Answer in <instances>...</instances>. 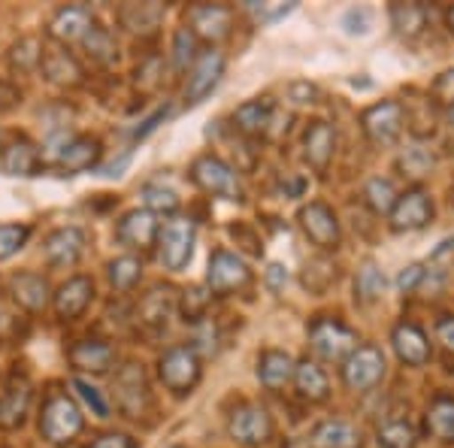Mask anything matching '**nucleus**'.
I'll return each instance as SVG.
<instances>
[{"instance_id":"1","label":"nucleus","mask_w":454,"mask_h":448,"mask_svg":"<svg viewBox=\"0 0 454 448\" xmlns=\"http://www.w3.org/2000/svg\"><path fill=\"white\" fill-rule=\"evenodd\" d=\"M85 430V415L79 409V403L70 394L55 391L43 403L40 415V436L55 448H67L79 433Z\"/></svg>"},{"instance_id":"2","label":"nucleus","mask_w":454,"mask_h":448,"mask_svg":"<svg viewBox=\"0 0 454 448\" xmlns=\"http://www.w3.org/2000/svg\"><path fill=\"white\" fill-rule=\"evenodd\" d=\"M158 376L167 391H173L176 397L192 394L203 376L200 351L194 345H173V349H167L158 361Z\"/></svg>"},{"instance_id":"3","label":"nucleus","mask_w":454,"mask_h":448,"mask_svg":"<svg viewBox=\"0 0 454 448\" xmlns=\"http://www.w3.org/2000/svg\"><path fill=\"white\" fill-rule=\"evenodd\" d=\"M192 182L200 191H207V194L222 197V200H233V203L246 200V191H243V182H239V173L218 155L194 158Z\"/></svg>"},{"instance_id":"4","label":"nucleus","mask_w":454,"mask_h":448,"mask_svg":"<svg viewBox=\"0 0 454 448\" xmlns=\"http://www.w3.org/2000/svg\"><path fill=\"white\" fill-rule=\"evenodd\" d=\"M49 149H52V155L46 158V164L55 167L61 176H76V173L91 170V167H98L100 155H104L100 139L88 137V134L61 137V139H55Z\"/></svg>"},{"instance_id":"5","label":"nucleus","mask_w":454,"mask_h":448,"mask_svg":"<svg viewBox=\"0 0 454 448\" xmlns=\"http://www.w3.org/2000/svg\"><path fill=\"white\" fill-rule=\"evenodd\" d=\"M309 349L315 351L318 361L327 364H346L348 355L357 349V336L336 318H315L309 325Z\"/></svg>"},{"instance_id":"6","label":"nucleus","mask_w":454,"mask_h":448,"mask_svg":"<svg viewBox=\"0 0 454 448\" xmlns=\"http://www.w3.org/2000/svg\"><path fill=\"white\" fill-rule=\"evenodd\" d=\"M194 242H197V231L192 218L173 216L167 218L164 227L158 233V252H160V263L173 273L185 270L194 258Z\"/></svg>"},{"instance_id":"7","label":"nucleus","mask_w":454,"mask_h":448,"mask_svg":"<svg viewBox=\"0 0 454 448\" xmlns=\"http://www.w3.org/2000/svg\"><path fill=\"white\" fill-rule=\"evenodd\" d=\"M113 400L115 406L121 409L124 418H140L152 403V391H149V379H145L143 364L128 361L115 373L113 379Z\"/></svg>"},{"instance_id":"8","label":"nucleus","mask_w":454,"mask_h":448,"mask_svg":"<svg viewBox=\"0 0 454 448\" xmlns=\"http://www.w3.org/2000/svg\"><path fill=\"white\" fill-rule=\"evenodd\" d=\"M382 379H385V355L376 345H357L348 355V361L342 364V381L355 394L372 391Z\"/></svg>"},{"instance_id":"9","label":"nucleus","mask_w":454,"mask_h":448,"mask_svg":"<svg viewBox=\"0 0 454 448\" xmlns=\"http://www.w3.org/2000/svg\"><path fill=\"white\" fill-rule=\"evenodd\" d=\"M227 433H231L239 445L258 448L273 439V415H270L267 406H261V403H239L231 413Z\"/></svg>"},{"instance_id":"10","label":"nucleus","mask_w":454,"mask_h":448,"mask_svg":"<svg viewBox=\"0 0 454 448\" xmlns=\"http://www.w3.org/2000/svg\"><path fill=\"white\" fill-rule=\"evenodd\" d=\"M252 282V270L248 263L239 258V255L227 252V248H218L209 258V270H207V288L215 297H227V294H237L248 288Z\"/></svg>"},{"instance_id":"11","label":"nucleus","mask_w":454,"mask_h":448,"mask_svg":"<svg viewBox=\"0 0 454 448\" xmlns=\"http://www.w3.org/2000/svg\"><path fill=\"white\" fill-rule=\"evenodd\" d=\"M403 122H406V109L397 100H382V104H372L364 109L361 124L364 134L370 137V143L376 145H394L403 134Z\"/></svg>"},{"instance_id":"12","label":"nucleus","mask_w":454,"mask_h":448,"mask_svg":"<svg viewBox=\"0 0 454 448\" xmlns=\"http://www.w3.org/2000/svg\"><path fill=\"white\" fill-rule=\"evenodd\" d=\"M297 224L300 231L306 233V240L312 246H318L321 252H333L340 246V222H336L333 209L321 200L306 203L303 209L297 212Z\"/></svg>"},{"instance_id":"13","label":"nucleus","mask_w":454,"mask_h":448,"mask_svg":"<svg viewBox=\"0 0 454 448\" xmlns=\"http://www.w3.org/2000/svg\"><path fill=\"white\" fill-rule=\"evenodd\" d=\"M224 76V55L218 49H207V52L197 55L194 67L188 70V83H185V104L197 106L209 98L218 88Z\"/></svg>"},{"instance_id":"14","label":"nucleus","mask_w":454,"mask_h":448,"mask_svg":"<svg viewBox=\"0 0 454 448\" xmlns=\"http://www.w3.org/2000/svg\"><path fill=\"white\" fill-rule=\"evenodd\" d=\"M188 28L197 40H207L209 46L224 43L233 31V10L224 4H200L188 10Z\"/></svg>"},{"instance_id":"15","label":"nucleus","mask_w":454,"mask_h":448,"mask_svg":"<svg viewBox=\"0 0 454 448\" xmlns=\"http://www.w3.org/2000/svg\"><path fill=\"white\" fill-rule=\"evenodd\" d=\"M434 222V200L424 188H409L406 194L397 197L391 209V227L397 233H409V231H421Z\"/></svg>"},{"instance_id":"16","label":"nucleus","mask_w":454,"mask_h":448,"mask_svg":"<svg viewBox=\"0 0 454 448\" xmlns=\"http://www.w3.org/2000/svg\"><path fill=\"white\" fill-rule=\"evenodd\" d=\"M85 246H88V237L82 227H58L46 237L43 242V258H46L49 267L55 270H67V267H76L79 258L85 255Z\"/></svg>"},{"instance_id":"17","label":"nucleus","mask_w":454,"mask_h":448,"mask_svg":"<svg viewBox=\"0 0 454 448\" xmlns=\"http://www.w3.org/2000/svg\"><path fill=\"white\" fill-rule=\"evenodd\" d=\"M46 167V161H43V152L40 145L31 143L25 134H10L4 143V149H0V173L6 176H36Z\"/></svg>"},{"instance_id":"18","label":"nucleus","mask_w":454,"mask_h":448,"mask_svg":"<svg viewBox=\"0 0 454 448\" xmlns=\"http://www.w3.org/2000/svg\"><path fill=\"white\" fill-rule=\"evenodd\" d=\"M158 233H160V224H158V216L149 209H130L121 216V222L115 224V240L121 246L134 248V252H145L158 242Z\"/></svg>"},{"instance_id":"19","label":"nucleus","mask_w":454,"mask_h":448,"mask_svg":"<svg viewBox=\"0 0 454 448\" xmlns=\"http://www.w3.org/2000/svg\"><path fill=\"white\" fill-rule=\"evenodd\" d=\"M91 28H94V16L88 6H61L49 19L46 34L52 36L58 46H73V43H82Z\"/></svg>"},{"instance_id":"20","label":"nucleus","mask_w":454,"mask_h":448,"mask_svg":"<svg viewBox=\"0 0 454 448\" xmlns=\"http://www.w3.org/2000/svg\"><path fill=\"white\" fill-rule=\"evenodd\" d=\"M40 70H43V76L58 88H76V85H82V79H85V70H82V64L76 61V55H73L67 46H58V43L43 49Z\"/></svg>"},{"instance_id":"21","label":"nucleus","mask_w":454,"mask_h":448,"mask_svg":"<svg viewBox=\"0 0 454 448\" xmlns=\"http://www.w3.org/2000/svg\"><path fill=\"white\" fill-rule=\"evenodd\" d=\"M67 361L76 373L104 376L115 366V349L104 340H79L67 349Z\"/></svg>"},{"instance_id":"22","label":"nucleus","mask_w":454,"mask_h":448,"mask_svg":"<svg viewBox=\"0 0 454 448\" xmlns=\"http://www.w3.org/2000/svg\"><path fill=\"white\" fill-rule=\"evenodd\" d=\"M10 294L25 312H43L55 297L49 288V279L43 273H31V270L10 276Z\"/></svg>"},{"instance_id":"23","label":"nucleus","mask_w":454,"mask_h":448,"mask_svg":"<svg viewBox=\"0 0 454 448\" xmlns=\"http://www.w3.org/2000/svg\"><path fill=\"white\" fill-rule=\"evenodd\" d=\"M94 300V282L88 276H73L52 297V310L58 315V321H76Z\"/></svg>"},{"instance_id":"24","label":"nucleus","mask_w":454,"mask_h":448,"mask_svg":"<svg viewBox=\"0 0 454 448\" xmlns=\"http://www.w3.org/2000/svg\"><path fill=\"white\" fill-rule=\"evenodd\" d=\"M31 381L25 376H12L6 388L0 391V428L16 430L25 424L27 413H31Z\"/></svg>"},{"instance_id":"25","label":"nucleus","mask_w":454,"mask_h":448,"mask_svg":"<svg viewBox=\"0 0 454 448\" xmlns=\"http://www.w3.org/2000/svg\"><path fill=\"white\" fill-rule=\"evenodd\" d=\"M336 149V134L327 122H312L303 134V158L315 173H327Z\"/></svg>"},{"instance_id":"26","label":"nucleus","mask_w":454,"mask_h":448,"mask_svg":"<svg viewBox=\"0 0 454 448\" xmlns=\"http://www.w3.org/2000/svg\"><path fill=\"white\" fill-rule=\"evenodd\" d=\"M391 342H394V351L403 364L409 366H424L430 361V342L424 336V330L412 321H403V325L394 327L391 334Z\"/></svg>"},{"instance_id":"27","label":"nucleus","mask_w":454,"mask_h":448,"mask_svg":"<svg viewBox=\"0 0 454 448\" xmlns=\"http://www.w3.org/2000/svg\"><path fill=\"white\" fill-rule=\"evenodd\" d=\"M364 436L355 424L342 421V418H331V421H321L312 430V436L306 439V448H361Z\"/></svg>"},{"instance_id":"28","label":"nucleus","mask_w":454,"mask_h":448,"mask_svg":"<svg viewBox=\"0 0 454 448\" xmlns=\"http://www.w3.org/2000/svg\"><path fill=\"white\" fill-rule=\"evenodd\" d=\"M297 361L282 349H267L258 358V379L267 391H282L288 381H294Z\"/></svg>"},{"instance_id":"29","label":"nucleus","mask_w":454,"mask_h":448,"mask_svg":"<svg viewBox=\"0 0 454 448\" xmlns=\"http://www.w3.org/2000/svg\"><path fill=\"white\" fill-rule=\"evenodd\" d=\"M164 16H167L164 4H124L119 10V25L128 28L137 36H152L158 34Z\"/></svg>"},{"instance_id":"30","label":"nucleus","mask_w":454,"mask_h":448,"mask_svg":"<svg viewBox=\"0 0 454 448\" xmlns=\"http://www.w3.org/2000/svg\"><path fill=\"white\" fill-rule=\"evenodd\" d=\"M273 115H276V109L270 100H261V98L246 100V104L237 106V113H233V128L243 137H263L273 128Z\"/></svg>"},{"instance_id":"31","label":"nucleus","mask_w":454,"mask_h":448,"mask_svg":"<svg viewBox=\"0 0 454 448\" xmlns=\"http://www.w3.org/2000/svg\"><path fill=\"white\" fill-rule=\"evenodd\" d=\"M176 306H179V294L170 285H155L140 300V321L152 327H164L170 321V315L176 312Z\"/></svg>"},{"instance_id":"32","label":"nucleus","mask_w":454,"mask_h":448,"mask_svg":"<svg viewBox=\"0 0 454 448\" xmlns=\"http://www.w3.org/2000/svg\"><path fill=\"white\" fill-rule=\"evenodd\" d=\"M294 388H297V394L303 397V400H309V403H325L327 397H331V381H327L325 370H321L315 361H309V358L297 364Z\"/></svg>"},{"instance_id":"33","label":"nucleus","mask_w":454,"mask_h":448,"mask_svg":"<svg viewBox=\"0 0 454 448\" xmlns=\"http://www.w3.org/2000/svg\"><path fill=\"white\" fill-rule=\"evenodd\" d=\"M424 428L439 443H454V397L439 394L430 400L427 415H424Z\"/></svg>"},{"instance_id":"34","label":"nucleus","mask_w":454,"mask_h":448,"mask_svg":"<svg viewBox=\"0 0 454 448\" xmlns=\"http://www.w3.org/2000/svg\"><path fill=\"white\" fill-rule=\"evenodd\" d=\"M79 46L85 49V55L91 58L94 64H100V67H113L115 61H119V46H115V36L106 31V28L94 25L91 31L85 34V40L79 43Z\"/></svg>"},{"instance_id":"35","label":"nucleus","mask_w":454,"mask_h":448,"mask_svg":"<svg viewBox=\"0 0 454 448\" xmlns=\"http://www.w3.org/2000/svg\"><path fill=\"white\" fill-rule=\"evenodd\" d=\"M376 439L382 448H415L419 445V430L412 428L409 418H387L385 424H379Z\"/></svg>"},{"instance_id":"36","label":"nucleus","mask_w":454,"mask_h":448,"mask_svg":"<svg viewBox=\"0 0 454 448\" xmlns=\"http://www.w3.org/2000/svg\"><path fill=\"white\" fill-rule=\"evenodd\" d=\"M106 279L115 291H134L143 279V261L134 258V255H121V258L109 261Z\"/></svg>"},{"instance_id":"37","label":"nucleus","mask_w":454,"mask_h":448,"mask_svg":"<svg viewBox=\"0 0 454 448\" xmlns=\"http://www.w3.org/2000/svg\"><path fill=\"white\" fill-rule=\"evenodd\" d=\"M391 25L400 36L415 40V36H421L424 25H427V12H424V6H419V4H394Z\"/></svg>"},{"instance_id":"38","label":"nucleus","mask_w":454,"mask_h":448,"mask_svg":"<svg viewBox=\"0 0 454 448\" xmlns=\"http://www.w3.org/2000/svg\"><path fill=\"white\" fill-rule=\"evenodd\" d=\"M385 285L387 282H385V273L379 270V263L364 261L355 276V297L361 300V303H376V300L385 294Z\"/></svg>"},{"instance_id":"39","label":"nucleus","mask_w":454,"mask_h":448,"mask_svg":"<svg viewBox=\"0 0 454 448\" xmlns=\"http://www.w3.org/2000/svg\"><path fill=\"white\" fill-rule=\"evenodd\" d=\"M43 49H46V46H43L36 36H25V40H19L16 46L10 49V67H12V73H34V70H40Z\"/></svg>"},{"instance_id":"40","label":"nucleus","mask_w":454,"mask_h":448,"mask_svg":"<svg viewBox=\"0 0 454 448\" xmlns=\"http://www.w3.org/2000/svg\"><path fill=\"white\" fill-rule=\"evenodd\" d=\"M397 191H394L391 179H382V176H376V179L367 182V188H364V200H367V207L376 212V216H391L394 203H397Z\"/></svg>"},{"instance_id":"41","label":"nucleus","mask_w":454,"mask_h":448,"mask_svg":"<svg viewBox=\"0 0 454 448\" xmlns=\"http://www.w3.org/2000/svg\"><path fill=\"white\" fill-rule=\"evenodd\" d=\"M194 61H197V36L185 25L173 34V67L185 73L188 67H194Z\"/></svg>"},{"instance_id":"42","label":"nucleus","mask_w":454,"mask_h":448,"mask_svg":"<svg viewBox=\"0 0 454 448\" xmlns=\"http://www.w3.org/2000/svg\"><path fill=\"white\" fill-rule=\"evenodd\" d=\"M434 155H430L424 145H409L406 152L400 155V161H397V167L406 176H412V179H421V176H427L430 170H434Z\"/></svg>"},{"instance_id":"43","label":"nucleus","mask_w":454,"mask_h":448,"mask_svg":"<svg viewBox=\"0 0 454 448\" xmlns=\"http://www.w3.org/2000/svg\"><path fill=\"white\" fill-rule=\"evenodd\" d=\"M27 237H31L27 224H0V261H10L12 255H19Z\"/></svg>"},{"instance_id":"44","label":"nucleus","mask_w":454,"mask_h":448,"mask_svg":"<svg viewBox=\"0 0 454 448\" xmlns=\"http://www.w3.org/2000/svg\"><path fill=\"white\" fill-rule=\"evenodd\" d=\"M73 391L79 394V400H82L88 409H91V415L109 418V413H113V409H109V400H106L104 394H100V388H94L88 379H82V376L73 379Z\"/></svg>"},{"instance_id":"45","label":"nucleus","mask_w":454,"mask_h":448,"mask_svg":"<svg viewBox=\"0 0 454 448\" xmlns=\"http://www.w3.org/2000/svg\"><path fill=\"white\" fill-rule=\"evenodd\" d=\"M143 197H145V209L149 212H164V216L173 218L176 209H179V197H176V191L164 188V185H145Z\"/></svg>"},{"instance_id":"46","label":"nucleus","mask_w":454,"mask_h":448,"mask_svg":"<svg viewBox=\"0 0 454 448\" xmlns=\"http://www.w3.org/2000/svg\"><path fill=\"white\" fill-rule=\"evenodd\" d=\"M297 4H279V0H273V4H258V0H246V12L252 16L258 25H273V21L285 19L288 12H294Z\"/></svg>"},{"instance_id":"47","label":"nucleus","mask_w":454,"mask_h":448,"mask_svg":"<svg viewBox=\"0 0 454 448\" xmlns=\"http://www.w3.org/2000/svg\"><path fill=\"white\" fill-rule=\"evenodd\" d=\"M315 279H321V291H327V285L336 282V267L331 261H325V258H315L306 263V270H303V285L309 291H315Z\"/></svg>"},{"instance_id":"48","label":"nucleus","mask_w":454,"mask_h":448,"mask_svg":"<svg viewBox=\"0 0 454 448\" xmlns=\"http://www.w3.org/2000/svg\"><path fill=\"white\" fill-rule=\"evenodd\" d=\"M212 294L203 291V288H192L182 294V315H185V321H200L203 312H207V303H209Z\"/></svg>"},{"instance_id":"49","label":"nucleus","mask_w":454,"mask_h":448,"mask_svg":"<svg viewBox=\"0 0 454 448\" xmlns=\"http://www.w3.org/2000/svg\"><path fill=\"white\" fill-rule=\"evenodd\" d=\"M430 94H434V100L439 106L451 109L454 106V70L442 73V76L434 83V88H430Z\"/></svg>"},{"instance_id":"50","label":"nucleus","mask_w":454,"mask_h":448,"mask_svg":"<svg viewBox=\"0 0 454 448\" xmlns=\"http://www.w3.org/2000/svg\"><path fill=\"white\" fill-rule=\"evenodd\" d=\"M85 448H137V439L128 433H100L98 439H91Z\"/></svg>"},{"instance_id":"51","label":"nucleus","mask_w":454,"mask_h":448,"mask_svg":"<svg viewBox=\"0 0 454 448\" xmlns=\"http://www.w3.org/2000/svg\"><path fill=\"white\" fill-rule=\"evenodd\" d=\"M424 276H427V270L421 267V263H412V267H406L400 273L397 279V285H400V291H421V285H424Z\"/></svg>"},{"instance_id":"52","label":"nucleus","mask_w":454,"mask_h":448,"mask_svg":"<svg viewBox=\"0 0 454 448\" xmlns=\"http://www.w3.org/2000/svg\"><path fill=\"white\" fill-rule=\"evenodd\" d=\"M436 340L449 355H454V315H442L436 325Z\"/></svg>"},{"instance_id":"53","label":"nucleus","mask_w":454,"mask_h":448,"mask_svg":"<svg viewBox=\"0 0 454 448\" xmlns=\"http://www.w3.org/2000/svg\"><path fill=\"white\" fill-rule=\"evenodd\" d=\"M288 98L294 100V104H312V100L318 98V88L309 83H294L288 88Z\"/></svg>"},{"instance_id":"54","label":"nucleus","mask_w":454,"mask_h":448,"mask_svg":"<svg viewBox=\"0 0 454 448\" xmlns=\"http://www.w3.org/2000/svg\"><path fill=\"white\" fill-rule=\"evenodd\" d=\"M263 279H267L270 291H285V285H288V270H285L282 263H270Z\"/></svg>"},{"instance_id":"55","label":"nucleus","mask_w":454,"mask_h":448,"mask_svg":"<svg viewBox=\"0 0 454 448\" xmlns=\"http://www.w3.org/2000/svg\"><path fill=\"white\" fill-rule=\"evenodd\" d=\"M167 113H170V109H167V106H164V109H158V113H155V115H149V119H145V122H143V128H137V134H134V137H137V139H143L145 134H152V130H155V128H158V124H160V122H164V119H167Z\"/></svg>"},{"instance_id":"56","label":"nucleus","mask_w":454,"mask_h":448,"mask_svg":"<svg viewBox=\"0 0 454 448\" xmlns=\"http://www.w3.org/2000/svg\"><path fill=\"white\" fill-rule=\"evenodd\" d=\"M449 25H451V31H454V6L449 10Z\"/></svg>"},{"instance_id":"57","label":"nucleus","mask_w":454,"mask_h":448,"mask_svg":"<svg viewBox=\"0 0 454 448\" xmlns=\"http://www.w3.org/2000/svg\"><path fill=\"white\" fill-rule=\"evenodd\" d=\"M449 122H451V124H454V106H451V109H449Z\"/></svg>"}]
</instances>
